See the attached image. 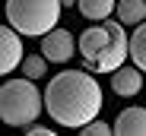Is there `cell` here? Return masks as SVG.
I'll list each match as a JSON object with an SVG mask.
<instances>
[{"instance_id": "6da1fadb", "label": "cell", "mask_w": 146, "mask_h": 136, "mask_svg": "<svg viewBox=\"0 0 146 136\" xmlns=\"http://www.w3.org/2000/svg\"><path fill=\"white\" fill-rule=\"evenodd\" d=\"M44 111L60 127H86L102 111V89L83 70H64L44 89Z\"/></svg>"}, {"instance_id": "7a4b0ae2", "label": "cell", "mask_w": 146, "mask_h": 136, "mask_svg": "<svg viewBox=\"0 0 146 136\" xmlns=\"http://www.w3.org/2000/svg\"><path fill=\"white\" fill-rule=\"evenodd\" d=\"M80 54L89 70L95 73H114L130 57V38L124 35V22H102L80 35Z\"/></svg>"}, {"instance_id": "3957f363", "label": "cell", "mask_w": 146, "mask_h": 136, "mask_svg": "<svg viewBox=\"0 0 146 136\" xmlns=\"http://www.w3.org/2000/svg\"><path fill=\"white\" fill-rule=\"evenodd\" d=\"M44 98L38 95L35 82L26 79H7L0 89V117L7 127H29L41 114Z\"/></svg>"}, {"instance_id": "277c9868", "label": "cell", "mask_w": 146, "mask_h": 136, "mask_svg": "<svg viewBox=\"0 0 146 136\" xmlns=\"http://www.w3.org/2000/svg\"><path fill=\"white\" fill-rule=\"evenodd\" d=\"M60 0H7V22L22 35H48L57 29Z\"/></svg>"}, {"instance_id": "5b68a950", "label": "cell", "mask_w": 146, "mask_h": 136, "mask_svg": "<svg viewBox=\"0 0 146 136\" xmlns=\"http://www.w3.org/2000/svg\"><path fill=\"white\" fill-rule=\"evenodd\" d=\"M76 51H80V41H73L67 29H51L48 35H41V54L51 63H67Z\"/></svg>"}, {"instance_id": "8992f818", "label": "cell", "mask_w": 146, "mask_h": 136, "mask_svg": "<svg viewBox=\"0 0 146 136\" xmlns=\"http://www.w3.org/2000/svg\"><path fill=\"white\" fill-rule=\"evenodd\" d=\"M22 32H16L13 26H3L0 29V73H13L16 66H22Z\"/></svg>"}, {"instance_id": "52a82bcc", "label": "cell", "mask_w": 146, "mask_h": 136, "mask_svg": "<svg viewBox=\"0 0 146 136\" xmlns=\"http://www.w3.org/2000/svg\"><path fill=\"white\" fill-rule=\"evenodd\" d=\"M111 89H114V95H121V98H133L143 89V70L137 63L133 66H117V70L111 73Z\"/></svg>"}, {"instance_id": "ba28073f", "label": "cell", "mask_w": 146, "mask_h": 136, "mask_svg": "<svg viewBox=\"0 0 146 136\" xmlns=\"http://www.w3.org/2000/svg\"><path fill=\"white\" fill-rule=\"evenodd\" d=\"M117 136H146V111L143 108H124L114 120Z\"/></svg>"}, {"instance_id": "9c48e42d", "label": "cell", "mask_w": 146, "mask_h": 136, "mask_svg": "<svg viewBox=\"0 0 146 136\" xmlns=\"http://www.w3.org/2000/svg\"><path fill=\"white\" fill-rule=\"evenodd\" d=\"M76 7H80V13L89 19V22H105L111 13H114V0H76Z\"/></svg>"}, {"instance_id": "30bf717a", "label": "cell", "mask_w": 146, "mask_h": 136, "mask_svg": "<svg viewBox=\"0 0 146 136\" xmlns=\"http://www.w3.org/2000/svg\"><path fill=\"white\" fill-rule=\"evenodd\" d=\"M117 19L124 26L146 22V0H117Z\"/></svg>"}, {"instance_id": "8fae6325", "label": "cell", "mask_w": 146, "mask_h": 136, "mask_svg": "<svg viewBox=\"0 0 146 136\" xmlns=\"http://www.w3.org/2000/svg\"><path fill=\"white\" fill-rule=\"evenodd\" d=\"M130 60L146 73V22H140L130 35Z\"/></svg>"}, {"instance_id": "7c38bea8", "label": "cell", "mask_w": 146, "mask_h": 136, "mask_svg": "<svg viewBox=\"0 0 146 136\" xmlns=\"http://www.w3.org/2000/svg\"><path fill=\"white\" fill-rule=\"evenodd\" d=\"M44 70H48V57H44V54H41V57H38V54H29L26 60H22V73H26L29 79H41Z\"/></svg>"}, {"instance_id": "4fadbf2b", "label": "cell", "mask_w": 146, "mask_h": 136, "mask_svg": "<svg viewBox=\"0 0 146 136\" xmlns=\"http://www.w3.org/2000/svg\"><path fill=\"white\" fill-rule=\"evenodd\" d=\"M80 133H83V136H108V133H114V127H108L105 120H89Z\"/></svg>"}, {"instance_id": "5bb4252c", "label": "cell", "mask_w": 146, "mask_h": 136, "mask_svg": "<svg viewBox=\"0 0 146 136\" xmlns=\"http://www.w3.org/2000/svg\"><path fill=\"white\" fill-rule=\"evenodd\" d=\"M26 133H29V136H54V130H48V127H41V124H29Z\"/></svg>"}, {"instance_id": "9a60e30c", "label": "cell", "mask_w": 146, "mask_h": 136, "mask_svg": "<svg viewBox=\"0 0 146 136\" xmlns=\"http://www.w3.org/2000/svg\"><path fill=\"white\" fill-rule=\"evenodd\" d=\"M60 3H64V7H70V3H76V0H60Z\"/></svg>"}]
</instances>
